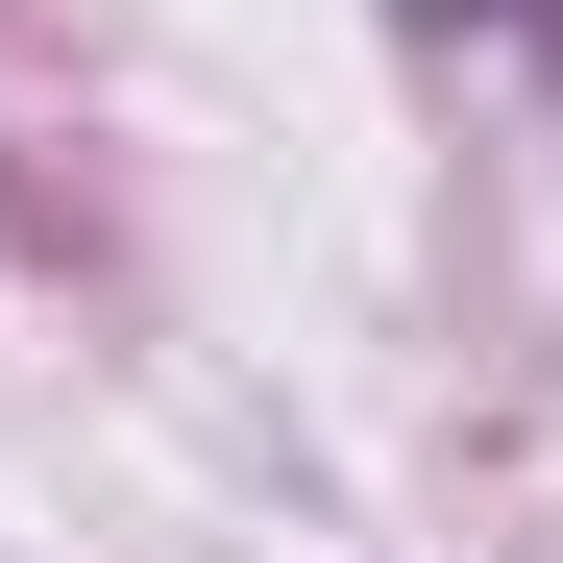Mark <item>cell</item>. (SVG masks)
Masks as SVG:
<instances>
[{"instance_id": "1", "label": "cell", "mask_w": 563, "mask_h": 563, "mask_svg": "<svg viewBox=\"0 0 563 563\" xmlns=\"http://www.w3.org/2000/svg\"><path fill=\"white\" fill-rule=\"evenodd\" d=\"M393 25H417V49H539V74H563V0H393Z\"/></svg>"}]
</instances>
